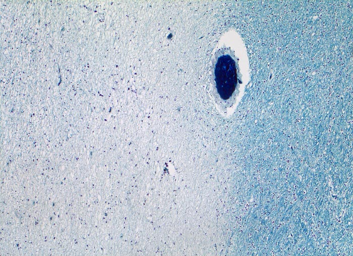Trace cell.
Instances as JSON below:
<instances>
[{
    "label": "cell",
    "instance_id": "cell-1",
    "mask_svg": "<svg viewBox=\"0 0 353 256\" xmlns=\"http://www.w3.org/2000/svg\"><path fill=\"white\" fill-rule=\"evenodd\" d=\"M214 75L219 96L223 100H228L238 83L237 63L228 49H222L217 52L214 63Z\"/></svg>",
    "mask_w": 353,
    "mask_h": 256
}]
</instances>
